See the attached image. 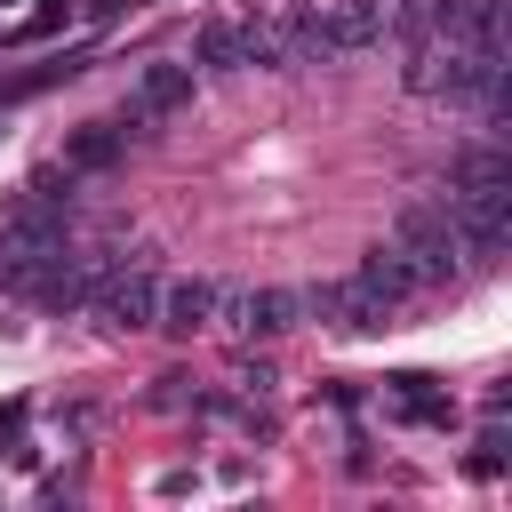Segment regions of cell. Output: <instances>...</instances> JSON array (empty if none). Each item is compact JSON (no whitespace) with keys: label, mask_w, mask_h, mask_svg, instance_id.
<instances>
[{"label":"cell","mask_w":512,"mask_h":512,"mask_svg":"<svg viewBox=\"0 0 512 512\" xmlns=\"http://www.w3.org/2000/svg\"><path fill=\"white\" fill-rule=\"evenodd\" d=\"M96 312H104V328H152V280H144V272L104 280V288H96Z\"/></svg>","instance_id":"obj_1"},{"label":"cell","mask_w":512,"mask_h":512,"mask_svg":"<svg viewBox=\"0 0 512 512\" xmlns=\"http://www.w3.org/2000/svg\"><path fill=\"white\" fill-rule=\"evenodd\" d=\"M200 312H208V288H176V296H168V320H176V328H192Z\"/></svg>","instance_id":"obj_2"}]
</instances>
